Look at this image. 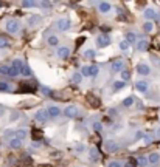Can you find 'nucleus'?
<instances>
[{"mask_svg":"<svg viewBox=\"0 0 160 167\" xmlns=\"http://www.w3.org/2000/svg\"><path fill=\"white\" fill-rule=\"evenodd\" d=\"M107 167H123V164H121L120 161H111L107 164Z\"/></svg>","mask_w":160,"mask_h":167,"instance_id":"obj_42","label":"nucleus"},{"mask_svg":"<svg viewBox=\"0 0 160 167\" xmlns=\"http://www.w3.org/2000/svg\"><path fill=\"white\" fill-rule=\"evenodd\" d=\"M47 112H48V116H50V118H58V116L62 113V110H61L58 105H50V107L47 108Z\"/></svg>","mask_w":160,"mask_h":167,"instance_id":"obj_12","label":"nucleus"},{"mask_svg":"<svg viewBox=\"0 0 160 167\" xmlns=\"http://www.w3.org/2000/svg\"><path fill=\"white\" fill-rule=\"evenodd\" d=\"M124 41L127 42V43H129V45H131V43H137V34H135V33H132V31H129V33H126V39H124Z\"/></svg>","mask_w":160,"mask_h":167,"instance_id":"obj_19","label":"nucleus"},{"mask_svg":"<svg viewBox=\"0 0 160 167\" xmlns=\"http://www.w3.org/2000/svg\"><path fill=\"white\" fill-rule=\"evenodd\" d=\"M23 65H25V64H23V62H22L20 59H14V62H13V65H11V67H14L16 70H19V71H22V68H23Z\"/></svg>","mask_w":160,"mask_h":167,"instance_id":"obj_26","label":"nucleus"},{"mask_svg":"<svg viewBox=\"0 0 160 167\" xmlns=\"http://www.w3.org/2000/svg\"><path fill=\"white\" fill-rule=\"evenodd\" d=\"M89 153H90V160H92L93 163H96V161L100 160V152L96 150V147H90V149H89Z\"/></svg>","mask_w":160,"mask_h":167,"instance_id":"obj_17","label":"nucleus"},{"mask_svg":"<svg viewBox=\"0 0 160 167\" xmlns=\"http://www.w3.org/2000/svg\"><path fill=\"white\" fill-rule=\"evenodd\" d=\"M5 30H6L8 33H11V34H16V33H19V30H20V23H19L17 20H14V19H9V20H6V23H5Z\"/></svg>","mask_w":160,"mask_h":167,"instance_id":"obj_1","label":"nucleus"},{"mask_svg":"<svg viewBox=\"0 0 160 167\" xmlns=\"http://www.w3.org/2000/svg\"><path fill=\"white\" fill-rule=\"evenodd\" d=\"M80 115V108L76 105H69L64 108V116L65 118H76Z\"/></svg>","mask_w":160,"mask_h":167,"instance_id":"obj_3","label":"nucleus"},{"mask_svg":"<svg viewBox=\"0 0 160 167\" xmlns=\"http://www.w3.org/2000/svg\"><path fill=\"white\" fill-rule=\"evenodd\" d=\"M11 133H14V131H13V130H9V128H8V130H5V136H9Z\"/></svg>","mask_w":160,"mask_h":167,"instance_id":"obj_47","label":"nucleus"},{"mask_svg":"<svg viewBox=\"0 0 160 167\" xmlns=\"http://www.w3.org/2000/svg\"><path fill=\"white\" fill-rule=\"evenodd\" d=\"M123 105H124V107H132V105H134V98H132V96L124 98V99H123Z\"/></svg>","mask_w":160,"mask_h":167,"instance_id":"obj_30","label":"nucleus"},{"mask_svg":"<svg viewBox=\"0 0 160 167\" xmlns=\"http://www.w3.org/2000/svg\"><path fill=\"white\" fill-rule=\"evenodd\" d=\"M135 70H137V73L140 74V76H148V74H151V68H149V65L148 64H137V67H135Z\"/></svg>","mask_w":160,"mask_h":167,"instance_id":"obj_6","label":"nucleus"},{"mask_svg":"<svg viewBox=\"0 0 160 167\" xmlns=\"http://www.w3.org/2000/svg\"><path fill=\"white\" fill-rule=\"evenodd\" d=\"M20 74H22V76H25V78H28V76H31L33 73H31V68L25 64V65H23V68H22V71H20Z\"/></svg>","mask_w":160,"mask_h":167,"instance_id":"obj_27","label":"nucleus"},{"mask_svg":"<svg viewBox=\"0 0 160 167\" xmlns=\"http://www.w3.org/2000/svg\"><path fill=\"white\" fill-rule=\"evenodd\" d=\"M124 70V60L123 59H115L112 62V71L114 73H121Z\"/></svg>","mask_w":160,"mask_h":167,"instance_id":"obj_7","label":"nucleus"},{"mask_svg":"<svg viewBox=\"0 0 160 167\" xmlns=\"http://www.w3.org/2000/svg\"><path fill=\"white\" fill-rule=\"evenodd\" d=\"M156 135H157V138H160V127L157 128V131H156Z\"/></svg>","mask_w":160,"mask_h":167,"instance_id":"obj_49","label":"nucleus"},{"mask_svg":"<svg viewBox=\"0 0 160 167\" xmlns=\"http://www.w3.org/2000/svg\"><path fill=\"white\" fill-rule=\"evenodd\" d=\"M22 6H23V8H34V6H38V3L33 2V0H23V2H22Z\"/></svg>","mask_w":160,"mask_h":167,"instance_id":"obj_29","label":"nucleus"},{"mask_svg":"<svg viewBox=\"0 0 160 167\" xmlns=\"http://www.w3.org/2000/svg\"><path fill=\"white\" fill-rule=\"evenodd\" d=\"M84 56H85L87 59H93V57H95V51H93V50H85V51H84Z\"/></svg>","mask_w":160,"mask_h":167,"instance_id":"obj_37","label":"nucleus"},{"mask_svg":"<svg viewBox=\"0 0 160 167\" xmlns=\"http://www.w3.org/2000/svg\"><path fill=\"white\" fill-rule=\"evenodd\" d=\"M143 16L146 17V22H152L154 19H157V12H156L154 8H146L145 12H143Z\"/></svg>","mask_w":160,"mask_h":167,"instance_id":"obj_9","label":"nucleus"},{"mask_svg":"<svg viewBox=\"0 0 160 167\" xmlns=\"http://www.w3.org/2000/svg\"><path fill=\"white\" fill-rule=\"evenodd\" d=\"M135 88H137V91H140V93H146L148 88H149V84L146 82V81H137V82H135Z\"/></svg>","mask_w":160,"mask_h":167,"instance_id":"obj_13","label":"nucleus"},{"mask_svg":"<svg viewBox=\"0 0 160 167\" xmlns=\"http://www.w3.org/2000/svg\"><path fill=\"white\" fill-rule=\"evenodd\" d=\"M104 149H106V152L114 153V152L118 150V144H117L115 141H112V139H107V141L104 142Z\"/></svg>","mask_w":160,"mask_h":167,"instance_id":"obj_8","label":"nucleus"},{"mask_svg":"<svg viewBox=\"0 0 160 167\" xmlns=\"http://www.w3.org/2000/svg\"><path fill=\"white\" fill-rule=\"evenodd\" d=\"M40 20H42V17H40L39 14H34V16H30V17H28V23H30L31 26L40 23Z\"/></svg>","mask_w":160,"mask_h":167,"instance_id":"obj_21","label":"nucleus"},{"mask_svg":"<svg viewBox=\"0 0 160 167\" xmlns=\"http://www.w3.org/2000/svg\"><path fill=\"white\" fill-rule=\"evenodd\" d=\"M98 11L101 14H107L109 11H112V5L109 2H100L98 3Z\"/></svg>","mask_w":160,"mask_h":167,"instance_id":"obj_11","label":"nucleus"},{"mask_svg":"<svg viewBox=\"0 0 160 167\" xmlns=\"http://www.w3.org/2000/svg\"><path fill=\"white\" fill-rule=\"evenodd\" d=\"M82 42H84V37H81L80 41H78V43H76V46H80V45H81V43H82Z\"/></svg>","mask_w":160,"mask_h":167,"instance_id":"obj_48","label":"nucleus"},{"mask_svg":"<svg viewBox=\"0 0 160 167\" xmlns=\"http://www.w3.org/2000/svg\"><path fill=\"white\" fill-rule=\"evenodd\" d=\"M40 6H44V8H50V6H51V2H40Z\"/></svg>","mask_w":160,"mask_h":167,"instance_id":"obj_46","label":"nucleus"},{"mask_svg":"<svg viewBox=\"0 0 160 167\" xmlns=\"http://www.w3.org/2000/svg\"><path fill=\"white\" fill-rule=\"evenodd\" d=\"M81 74H82V78H90V74H89V65H84L81 68Z\"/></svg>","mask_w":160,"mask_h":167,"instance_id":"obj_36","label":"nucleus"},{"mask_svg":"<svg viewBox=\"0 0 160 167\" xmlns=\"http://www.w3.org/2000/svg\"><path fill=\"white\" fill-rule=\"evenodd\" d=\"M143 30H145V33H152L154 31V23L152 22H145L143 23Z\"/></svg>","mask_w":160,"mask_h":167,"instance_id":"obj_25","label":"nucleus"},{"mask_svg":"<svg viewBox=\"0 0 160 167\" xmlns=\"http://www.w3.org/2000/svg\"><path fill=\"white\" fill-rule=\"evenodd\" d=\"M148 48H149V42L146 39H142V41L137 42V50L138 51H148Z\"/></svg>","mask_w":160,"mask_h":167,"instance_id":"obj_15","label":"nucleus"},{"mask_svg":"<svg viewBox=\"0 0 160 167\" xmlns=\"http://www.w3.org/2000/svg\"><path fill=\"white\" fill-rule=\"evenodd\" d=\"M11 46V43L8 39H5V37H0V48H9Z\"/></svg>","mask_w":160,"mask_h":167,"instance_id":"obj_34","label":"nucleus"},{"mask_svg":"<svg viewBox=\"0 0 160 167\" xmlns=\"http://www.w3.org/2000/svg\"><path fill=\"white\" fill-rule=\"evenodd\" d=\"M9 147L14 149V150H16V149H20V147H22V141L17 139V138H11V139H9Z\"/></svg>","mask_w":160,"mask_h":167,"instance_id":"obj_20","label":"nucleus"},{"mask_svg":"<svg viewBox=\"0 0 160 167\" xmlns=\"http://www.w3.org/2000/svg\"><path fill=\"white\" fill-rule=\"evenodd\" d=\"M148 161H149V164H151V166L159 164V163H160V153H157V152H152V153L148 156Z\"/></svg>","mask_w":160,"mask_h":167,"instance_id":"obj_14","label":"nucleus"},{"mask_svg":"<svg viewBox=\"0 0 160 167\" xmlns=\"http://www.w3.org/2000/svg\"><path fill=\"white\" fill-rule=\"evenodd\" d=\"M142 138H145V133L143 131H137L135 133V139H142Z\"/></svg>","mask_w":160,"mask_h":167,"instance_id":"obj_45","label":"nucleus"},{"mask_svg":"<svg viewBox=\"0 0 160 167\" xmlns=\"http://www.w3.org/2000/svg\"><path fill=\"white\" fill-rule=\"evenodd\" d=\"M27 135H28V131H27L25 128H19V130L14 131V138H17V139H20V141H23V139L27 138Z\"/></svg>","mask_w":160,"mask_h":167,"instance_id":"obj_16","label":"nucleus"},{"mask_svg":"<svg viewBox=\"0 0 160 167\" xmlns=\"http://www.w3.org/2000/svg\"><path fill=\"white\" fill-rule=\"evenodd\" d=\"M69 56H70V48L69 46H59L58 48V57L59 59L65 60V59H69Z\"/></svg>","mask_w":160,"mask_h":167,"instance_id":"obj_10","label":"nucleus"},{"mask_svg":"<svg viewBox=\"0 0 160 167\" xmlns=\"http://www.w3.org/2000/svg\"><path fill=\"white\" fill-rule=\"evenodd\" d=\"M75 150H76V152H78V153H81V152H84V150H85V147H84V146H82V144H78V146H76V147H75Z\"/></svg>","mask_w":160,"mask_h":167,"instance_id":"obj_44","label":"nucleus"},{"mask_svg":"<svg viewBox=\"0 0 160 167\" xmlns=\"http://www.w3.org/2000/svg\"><path fill=\"white\" fill-rule=\"evenodd\" d=\"M135 161H137V166L138 167H146L148 164H149L148 156H143V155H140L138 158H135Z\"/></svg>","mask_w":160,"mask_h":167,"instance_id":"obj_18","label":"nucleus"},{"mask_svg":"<svg viewBox=\"0 0 160 167\" xmlns=\"http://www.w3.org/2000/svg\"><path fill=\"white\" fill-rule=\"evenodd\" d=\"M47 42H48V45H50V46H58V45H59V39H58V36H54V34L48 36Z\"/></svg>","mask_w":160,"mask_h":167,"instance_id":"obj_23","label":"nucleus"},{"mask_svg":"<svg viewBox=\"0 0 160 167\" xmlns=\"http://www.w3.org/2000/svg\"><path fill=\"white\" fill-rule=\"evenodd\" d=\"M9 90V84L8 82H0V91H8Z\"/></svg>","mask_w":160,"mask_h":167,"instance_id":"obj_39","label":"nucleus"},{"mask_svg":"<svg viewBox=\"0 0 160 167\" xmlns=\"http://www.w3.org/2000/svg\"><path fill=\"white\" fill-rule=\"evenodd\" d=\"M120 74H121V81H123V82L129 81V78H131V73H129L127 70H123V71H121Z\"/></svg>","mask_w":160,"mask_h":167,"instance_id":"obj_33","label":"nucleus"},{"mask_svg":"<svg viewBox=\"0 0 160 167\" xmlns=\"http://www.w3.org/2000/svg\"><path fill=\"white\" fill-rule=\"evenodd\" d=\"M19 74H20V71H19V70H16L14 67H11V68H9V76H11V78H16V76H19Z\"/></svg>","mask_w":160,"mask_h":167,"instance_id":"obj_38","label":"nucleus"},{"mask_svg":"<svg viewBox=\"0 0 160 167\" xmlns=\"http://www.w3.org/2000/svg\"><path fill=\"white\" fill-rule=\"evenodd\" d=\"M118 46H120V50H121V51H127L131 45H129V43H127L126 41H121L120 43H118Z\"/></svg>","mask_w":160,"mask_h":167,"instance_id":"obj_35","label":"nucleus"},{"mask_svg":"<svg viewBox=\"0 0 160 167\" xmlns=\"http://www.w3.org/2000/svg\"><path fill=\"white\" fill-rule=\"evenodd\" d=\"M93 130L95 131H101L103 130V124L101 122H93Z\"/></svg>","mask_w":160,"mask_h":167,"instance_id":"obj_41","label":"nucleus"},{"mask_svg":"<svg viewBox=\"0 0 160 167\" xmlns=\"http://www.w3.org/2000/svg\"><path fill=\"white\" fill-rule=\"evenodd\" d=\"M124 85H126V82H123V81H115L114 82V91H118L121 88H124Z\"/></svg>","mask_w":160,"mask_h":167,"instance_id":"obj_31","label":"nucleus"},{"mask_svg":"<svg viewBox=\"0 0 160 167\" xmlns=\"http://www.w3.org/2000/svg\"><path fill=\"white\" fill-rule=\"evenodd\" d=\"M81 81H82V74H81V71L73 73V76H72V82L73 84H80Z\"/></svg>","mask_w":160,"mask_h":167,"instance_id":"obj_28","label":"nucleus"},{"mask_svg":"<svg viewBox=\"0 0 160 167\" xmlns=\"http://www.w3.org/2000/svg\"><path fill=\"white\" fill-rule=\"evenodd\" d=\"M34 118H36V121H39V122H47V121L50 119L47 108H39V110L34 113Z\"/></svg>","mask_w":160,"mask_h":167,"instance_id":"obj_5","label":"nucleus"},{"mask_svg":"<svg viewBox=\"0 0 160 167\" xmlns=\"http://www.w3.org/2000/svg\"><path fill=\"white\" fill-rule=\"evenodd\" d=\"M100 73V67L98 65H89V74L90 78H96Z\"/></svg>","mask_w":160,"mask_h":167,"instance_id":"obj_22","label":"nucleus"},{"mask_svg":"<svg viewBox=\"0 0 160 167\" xmlns=\"http://www.w3.org/2000/svg\"><path fill=\"white\" fill-rule=\"evenodd\" d=\"M56 26H58L59 31H69L70 26H72V22H70V19L62 17V19H59V20L56 22Z\"/></svg>","mask_w":160,"mask_h":167,"instance_id":"obj_2","label":"nucleus"},{"mask_svg":"<svg viewBox=\"0 0 160 167\" xmlns=\"http://www.w3.org/2000/svg\"><path fill=\"white\" fill-rule=\"evenodd\" d=\"M111 43H112V39H111V36H107V34H101V36L96 37V45H98L100 48H106V46H109Z\"/></svg>","mask_w":160,"mask_h":167,"instance_id":"obj_4","label":"nucleus"},{"mask_svg":"<svg viewBox=\"0 0 160 167\" xmlns=\"http://www.w3.org/2000/svg\"><path fill=\"white\" fill-rule=\"evenodd\" d=\"M123 167H134V166H132V164H129V163H126V164H124Z\"/></svg>","mask_w":160,"mask_h":167,"instance_id":"obj_50","label":"nucleus"},{"mask_svg":"<svg viewBox=\"0 0 160 167\" xmlns=\"http://www.w3.org/2000/svg\"><path fill=\"white\" fill-rule=\"evenodd\" d=\"M19 116H20V115H19L17 112H14V113H11L9 119H11V121H17V119H19Z\"/></svg>","mask_w":160,"mask_h":167,"instance_id":"obj_43","label":"nucleus"},{"mask_svg":"<svg viewBox=\"0 0 160 167\" xmlns=\"http://www.w3.org/2000/svg\"><path fill=\"white\" fill-rule=\"evenodd\" d=\"M87 99H89V102L92 104V107H100V104H101V101H100L96 96H93V94H90Z\"/></svg>","mask_w":160,"mask_h":167,"instance_id":"obj_24","label":"nucleus"},{"mask_svg":"<svg viewBox=\"0 0 160 167\" xmlns=\"http://www.w3.org/2000/svg\"><path fill=\"white\" fill-rule=\"evenodd\" d=\"M9 68H11V67H8V65H2V67H0V74L9 76Z\"/></svg>","mask_w":160,"mask_h":167,"instance_id":"obj_32","label":"nucleus"},{"mask_svg":"<svg viewBox=\"0 0 160 167\" xmlns=\"http://www.w3.org/2000/svg\"><path fill=\"white\" fill-rule=\"evenodd\" d=\"M33 139H42V133L40 131H38V130H33Z\"/></svg>","mask_w":160,"mask_h":167,"instance_id":"obj_40","label":"nucleus"}]
</instances>
